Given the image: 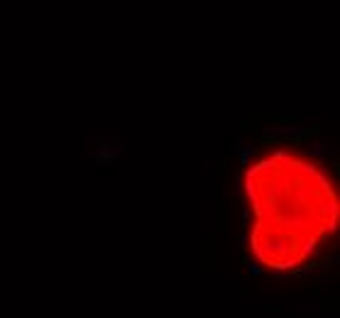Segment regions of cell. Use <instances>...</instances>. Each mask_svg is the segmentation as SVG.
Here are the masks:
<instances>
[{"label":"cell","instance_id":"1","mask_svg":"<svg viewBox=\"0 0 340 318\" xmlns=\"http://www.w3.org/2000/svg\"><path fill=\"white\" fill-rule=\"evenodd\" d=\"M245 191L255 208L250 247L257 262L294 269L335 230L338 196L318 166L279 149L245 172Z\"/></svg>","mask_w":340,"mask_h":318}]
</instances>
